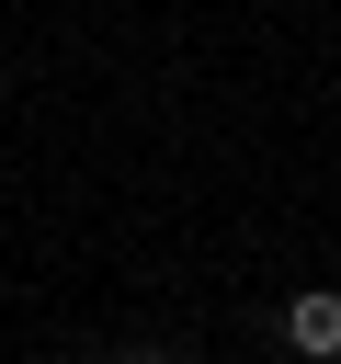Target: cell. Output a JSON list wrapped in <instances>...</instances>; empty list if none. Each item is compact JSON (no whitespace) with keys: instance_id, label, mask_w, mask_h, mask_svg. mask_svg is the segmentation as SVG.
I'll return each mask as SVG.
<instances>
[{"instance_id":"cell-1","label":"cell","mask_w":341,"mask_h":364,"mask_svg":"<svg viewBox=\"0 0 341 364\" xmlns=\"http://www.w3.org/2000/svg\"><path fill=\"white\" fill-rule=\"evenodd\" d=\"M284 341H296V353H341V296H330V284H307V296L284 307Z\"/></svg>"}]
</instances>
